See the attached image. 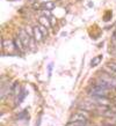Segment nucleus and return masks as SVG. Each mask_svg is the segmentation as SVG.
Here are the masks:
<instances>
[{
    "label": "nucleus",
    "instance_id": "nucleus-1",
    "mask_svg": "<svg viewBox=\"0 0 116 126\" xmlns=\"http://www.w3.org/2000/svg\"><path fill=\"white\" fill-rule=\"evenodd\" d=\"M88 95L89 96H99V97H108L109 92L107 89H103L102 87L97 84H93L88 88Z\"/></svg>",
    "mask_w": 116,
    "mask_h": 126
},
{
    "label": "nucleus",
    "instance_id": "nucleus-2",
    "mask_svg": "<svg viewBox=\"0 0 116 126\" xmlns=\"http://www.w3.org/2000/svg\"><path fill=\"white\" fill-rule=\"evenodd\" d=\"M18 36H19L20 39L22 41L23 45L26 46V47H29L31 37H33V36H30V35L27 32V30H26V29H23V28H21V29L19 30V35H18Z\"/></svg>",
    "mask_w": 116,
    "mask_h": 126
},
{
    "label": "nucleus",
    "instance_id": "nucleus-3",
    "mask_svg": "<svg viewBox=\"0 0 116 126\" xmlns=\"http://www.w3.org/2000/svg\"><path fill=\"white\" fill-rule=\"evenodd\" d=\"M56 7V4L54 1H46L42 4H35L34 9H41V11H52Z\"/></svg>",
    "mask_w": 116,
    "mask_h": 126
},
{
    "label": "nucleus",
    "instance_id": "nucleus-4",
    "mask_svg": "<svg viewBox=\"0 0 116 126\" xmlns=\"http://www.w3.org/2000/svg\"><path fill=\"white\" fill-rule=\"evenodd\" d=\"M33 37H34L35 41H36L37 43L43 42V41H44V38H45V37L43 36L42 31L39 30V26H37V24L33 27Z\"/></svg>",
    "mask_w": 116,
    "mask_h": 126
},
{
    "label": "nucleus",
    "instance_id": "nucleus-5",
    "mask_svg": "<svg viewBox=\"0 0 116 126\" xmlns=\"http://www.w3.org/2000/svg\"><path fill=\"white\" fill-rule=\"evenodd\" d=\"M13 44H14V47H15L16 50H19L20 52H24L26 51V46L23 45V43H22V41L20 39V37L19 36H15L14 38H13Z\"/></svg>",
    "mask_w": 116,
    "mask_h": 126
},
{
    "label": "nucleus",
    "instance_id": "nucleus-6",
    "mask_svg": "<svg viewBox=\"0 0 116 126\" xmlns=\"http://www.w3.org/2000/svg\"><path fill=\"white\" fill-rule=\"evenodd\" d=\"M70 122H88V118L84 116L82 113H80L79 111L76 112L74 115L71 116V118H70Z\"/></svg>",
    "mask_w": 116,
    "mask_h": 126
},
{
    "label": "nucleus",
    "instance_id": "nucleus-7",
    "mask_svg": "<svg viewBox=\"0 0 116 126\" xmlns=\"http://www.w3.org/2000/svg\"><path fill=\"white\" fill-rule=\"evenodd\" d=\"M39 24H42V26H44L45 28H52L51 27V23H50V20H49V17H46V16L44 15H41L39 17Z\"/></svg>",
    "mask_w": 116,
    "mask_h": 126
},
{
    "label": "nucleus",
    "instance_id": "nucleus-8",
    "mask_svg": "<svg viewBox=\"0 0 116 126\" xmlns=\"http://www.w3.org/2000/svg\"><path fill=\"white\" fill-rule=\"evenodd\" d=\"M66 126H89L88 122H70Z\"/></svg>",
    "mask_w": 116,
    "mask_h": 126
},
{
    "label": "nucleus",
    "instance_id": "nucleus-9",
    "mask_svg": "<svg viewBox=\"0 0 116 126\" xmlns=\"http://www.w3.org/2000/svg\"><path fill=\"white\" fill-rule=\"evenodd\" d=\"M37 26H39V30L42 31V34H43V36H44V37H48V36H49V31H48V28H45L44 27V26H42V24H37Z\"/></svg>",
    "mask_w": 116,
    "mask_h": 126
},
{
    "label": "nucleus",
    "instance_id": "nucleus-10",
    "mask_svg": "<svg viewBox=\"0 0 116 126\" xmlns=\"http://www.w3.org/2000/svg\"><path fill=\"white\" fill-rule=\"evenodd\" d=\"M26 94H27V93H26V90H24V89H22V92H20V95L18 96V104H20L21 102H22V99L24 98Z\"/></svg>",
    "mask_w": 116,
    "mask_h": 126
},
{
    "label": "nucleus",
    "instance_id": "nucleus-11",
    "mask_svg": "<svg viewBox=\"0 0 116 126\" xmlns=\"http://www.w3.org/2000/svg\"><path fill=\"white\" fill-rule=\"evenodd\" d=\"M102 59V57L101 56H97V57H95L94 59H92V64H91V66L92 67H94V66H97L99 63H100V60Z\"/></svg>",
    "mask_w": 116,
    "mask_h": 126
},
{
    "label": "nucleus",
    "instance_id": "nucleus-12",
    "mask_svg": "<svg viewBox=\"0 0 116 126\" xmlns=\"http://www.w3.org/2000/svg\"><path fill=\"white\" fill-rule=\"evenodd\" d=\"M108 67L116 74V64H115V63H109V64H108Z\"/></svg>",
    "mask_w": 116,
    "mask_h": 126
},
{
    "label": "nucleus",
    "instance_id": "nucleus-13",
    "mask_svg": "<svg viewBox=\"0 0 116 126\" xmlns=\"http://www.w3.org/2000/svg\"><path fill=\"white\" fill-rule=\"evenodd\" d=\"M49 20H50V23H51V27H54L55 24H56V22H57V20H56V17H55L54 15H51L50 17H49Z\"/></svg>",
    "mask_w": 116,
    "mask_h": 126
},
{
    "label": "nucleus",
    "instance_id": "nucleus-14",
    "mask_svg": "<svg viewBox=\"0 0 116 126\" xmlns=\"http://www.w3.org/2000/svg\"><path fill=\"white\" fill-rule=\"evenodd\" d=\"M113 41H116V31H114L113 34Z\"/></svg>",
    "mask_w": 116,
    "mask_h": 126
}]
</instances>
